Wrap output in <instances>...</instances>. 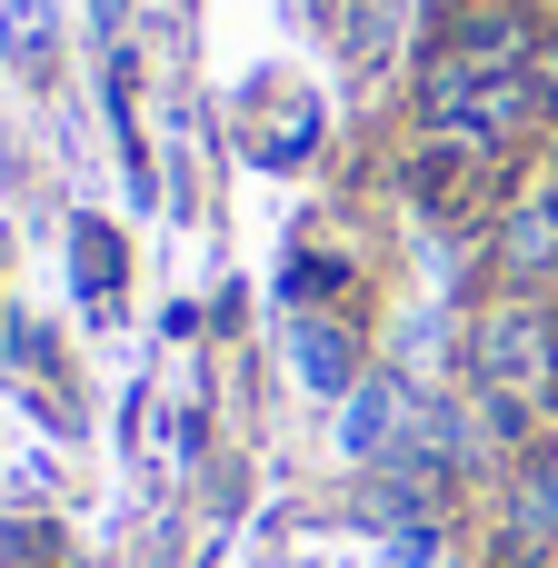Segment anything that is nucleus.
I'll list each match as a JSON object with an SVG mask.
<instances>
[{"instance_id":"3","label":"nucleus","mask_w":558,"mask_h":568,"mask_svg":"<svg viewBox=\"0 0 558 568\" xmlns=\"http://www.w3.org/2000/svg\"><path fill=\"white\" fill-rule=\"evenodd\" d=\"M489 260H499V290H519V300H549L558 290V180H529V190L499 210Z\"/></svg>"},{"instance_id":"2","label":"nucleus","mask_w":558,"mask_h":568,"mask_svg":"<svg viewBox=\"0 0 558 568\" xmlns=\"http://www.w3.org/2000/svg\"><path fill=\"white\" fill-rule=\"evenodd\" d=\"M419 120H429L439 140L509 150V140L539 120V80H529V70H469V60H439L429 90H419Z\"/></svg>"},{"instance_id":"9","label":"nucleus","mask_w":558,"mask_h":568,"mask_svg":"<svg viewBox=\"0 0 558 568\" xmlns=\"http://www.w3.org/2000/svg\"><path fill=\"white\" fill-rule=\"evenodd\" d=\"M70 260H80V280H90V310H110V300H120V240H110L100 220H80Z\"/></svg>"},{"instance_id":"5","label":"nucleus","mask_w":558,"mask_h":568,"mask_svg":"<svg viewBox=\"0 0 558 568\" xmlns=\"http://www.w3.org/2000/svg\"><path fill=\"white\" fill-rule=\"evenodd\" d=\"M558 549V439L519 449V479H509V559H549Z\"/></svg>"},{"instance_id":"11","label":"nucleus","mask_w":558,"mask_h":568,"mask_svg":"<svg viewBox=\"0 0 558 568\" xmlns=\"http://www.w3.org/2000/svg\"><path fill=\"white\" fill-rule=\"evenodd\" d=\"M549 100H558V50H549Z\"/></svg>"},{"instance_id":"10","label":"nucleus","mask_w":558,"mask_h":568,"mask_svg":"<svg viewBox=\"0 0 558 568\" xmlns=\"http://www.w3.org/2000/svg\"><path fill=\"white\" fill-rule=\"evenodd\" d=\"M399 409H409V399H399V379H369V389H359V409H349V429H339V439H349V459H369V449L389 439V419H399Z\"/></svg>"},{"instance_id":"4","label":"nucleus","mask_w":558,"mask_h":568,"mask_svg":"<svg viewBox=\"0 0 558 568\" xmlns=\"http://www.w3.org/2000/svg\"><path fill=\"white\" fill-rule=\"evenodd\" d=\"M539 50V10L529 0H469L439 40V60H469V70H529Z\"/></svg>"},{"instance_id":"7","label":"nucleus","mask_w":558,"mask_h":568,"mask_svg":"<svg viewBox=\"0 0 558 568\" xmlns=\"http://www.w3.org/2000/svg\"><path fill=\"white\" fill-rule=\"evenodd\" d=\"M290 349H300V379H310L319 399H339V389L359 379V339H349V320H300Z\"/></svg>"},{"instance_id":"6","label":"nucleus","mask_w":558,"mask_h":568,"mask_svg":"<svg viewBox=\"0 0 558 568\" xmlns=\"http://www.w3.org/2000/svg\"><path fill=\"white\" fill-rule=\"evenodd\" d=\"M479 160H489V150H469V140H439V130H429V150L409 160V200H419V210H459V200L479 190Z\"/></svg>"},{"instance_id":"8","label":"nucleus","mask_w":558,"mask_h":568,"mask_svg":"<svg viewBox=\"0 0 558 568\" xmlns=\"http://www.w3.org/2000/svg\"><path fill=\"white\" fill-rule=\"evenodd\" d=\"M319 30H329L359 70H379V50H389V30H399V0H319Z\"/></svg>"},{"instance_id":"1","label":"nucleus","mask_w":558,"mask_h":568,"mask_svg":"<svg viewBox=\"0 0 558 568\" xmlns=\"http://www.w3.org/2000/svg\"><path fill=\"white\" fill-rule=\"evenodd\" d=\"M469 379H479V399H489L499 429H529L558 399V300H519L509 290L479 320V339H469Z\"/></svg>"}]
</instances>
